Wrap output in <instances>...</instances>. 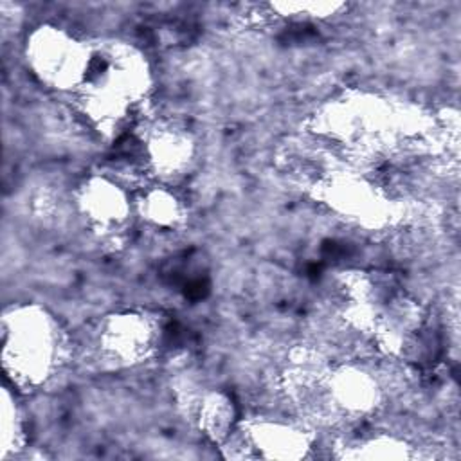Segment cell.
Returning a JSON list of instances; mask_svg holds the SVG:
<instances>
[{
    "label": "cell",
    "mask_w": 461,
    "mask_h": 461,
    "mask_svg": "<svg viewBox=\"0 0 461 461\" xmlns=\"http://www.w3.org/2000/svg\"><path fill=\"white\" fill-rule=\"evenodd\" d=\"M151 90L146 58L128 43L92 45L90 63L76 95L88 124L106 139H119L137 119Z\"/></svg>",
    "instance_id": "obj_1"
},
{
    "label": "cell",
    "mask_w": 461,
    "mask_h": 461,
    "mask_svg": "<svg viewBox=\"0 0 461 461\" xmlns=\"http://www.w3.org/2000/svg\"><path fill=\"white\" fill-rule=\"evenodd\" d=\"M67 342L59 322L41 306H13L2 317L4 373L18 387L45 384L61 366Z\"/></svg>",
    "instance_id": "obj_2"
},
{
    "label": "cell",
    "mask_w": 461,
    "mask_h": 461,
    "mask_svg": "<svg viewBox=\"0 0 461 461\" xmlns=\"http://www.w3.org/2000/svg\"><path fill=\"white\" fill-rule=\"evenodd\" d=\"M313 198L333 214L364 229H384L396 220L398 202L367 173L328 169L312 187Z\"/></svg>",
    "instance_id": "obj_3"
},
{
    "label": "cell",
    "mask_w": 461,
    "mask_h": 461,
    "mask_svg": "<svg viewBox=\"0 0 461 461\" xmlns=\"http://www.w3.org/2000/svg\"><path fill=\"white\" fill-rule=\"evenodd\" d=\"M92 56V43L79 40L70 31L41 23L25 41L29 70L40 83L59 92L76 94L81 86Z\"/></svg>",
    "instance_id": "obj_4"
},
{
    "label": "cell",
    "mask_w": 461,
    "mask_h": 461,
    "mask_svg": "<svg viewBox=\"0 0 461 461\" xmlns=\"http://www.w3.org/2000/svg\"><path fill=\"white\" fill-rule=\"evenodd\" d=\"M83 225L101 241L119 240L137 220L135 193L106 173L85 176L72 194Z\"/></svg>",
    "instance_id": "obj_5"
},
{
    "label": "cell",
    "mask_w": 461,
    "mask_h": 461,
    "mask_svg": "<svg viewBox=\"0 0 461 461\" xmlns=\"http://www.w3.org/2000/svg\"><path fill=\"white\" fill-rule=\"evenodd\" d=\"M384 403V384L366 364H331L324 387L322 421H360Z\"/></svg>",
    "instance_id": "obj_6"
},
{
    "label": "cell",
    "mask_w": 461,
    "mask_h": 461,
    "mask_svg": "<svg viewBox=\"0 0 461 461\" xmlns=\"http://www.w3.org/2000/svg\"><path fill=\"white\" fill-rule=\"evenodd\" d=\"M162 328L148 312H117L106 315L97 330L101 353L117 366H135L151 358L160 346Z\"/></svg>",
    "instance_id": "obj_7"
},
{
    "label": "cell",
    "mask_w": 461,
    "mask_h": 461,
    "mask_svg": "<svg viewBox=\"0 0 461 461\" xmlns=\"http://www.w3.org/2000/svg\"><path fill=\"white\" fill-rule=\"evenodd\" d=\"M232 438L241 445L240 457L303 459L313 448L312 430L299 421L281 418L241 420Z\"/></svg>",
    "instance_id": "obj_8"
},
{
    "label": "cell",
    "mask_w": 461,
    "mask_h": 461,
    "mask_svg": "<svg viewBox=\"0 0 461 461\" xmlns=\"http://www.w3.org/2000/svg\"><path fill=\"white\" fill-rule=\"evenodd\" d=\"M140 142L148 166L158 182L175 185L176 180L185 176L196 157V140L193 133L173 121L149 124Z\"/></svg>",
    "instance_id": "obj_9"
},
{
    "label": "cell",
    "mask_w": 461,
    "mask_h": 461,
    "mask_svg": "<svg viewBox=\"0 0 461 461\" xmlns=\"http://www.w3.org/2000/svg\"><path fill=\"white\" fill-rule=\"evenodd\" d=\"M135 212L146 227L157 232H176L187 221V203L173 184L149 182L135 191Z\"/></svg>",
    "instance_id": "obj_10"
},
{
    "label": "cell",
    "mask_w": 461,
    "mask_h": 461,
    "mask_svg": "<svg viewBox=\"0 0 461 461\" xmlns=\"http://www.w3.org/2000/svg\"><path fill=\"white\" fill-rule=\"evenodd\" d=\"M193 420L200 432L220 447L238 430L241 421L232 396L216 389H209L194 398Z\"/></svg>",
    "instance_id": "obj_11"
},
{
    "label": "cell",
    "mask_w": 461,
    "mask_h": 461,
    "mask_svg": "<svg viewBox=\"0 0 461 461\" xmlns=\"http://www.w3.org/2000/svg\"><path fill=\"white\" fill-rule=\"evenodd\" d=\"M342 457L353 459H407L412 457V447L403 438L385 432H371L351 438L342 447Z\"/></svg>",
    "instance_id": "obj_12"
},
{
    "label": "cell",
    "mask_w": 461,
    "mask_h": 461,
    "mask_svg": "<svg viewBox=\"0 0 461 461\" xmlns=\"http://www.w3.org/2000/svg\"><path fill=\"white\" fill-rule=\"evenodd\" d=\"M23 418L16 402L11 398L9 391L4 389L2 400V457L16 454L23 445Z\"/></svg>",
    "instance_id": "obj_13"
},
{
    "label": "cell",
    "mask_w": 461,
    "mask_h": 461,
    "mask_svg": "<svg viewBox=\"0 0 461 461\" xmlns=\"http://www.w3.org/2000/svg\"><path fill=\"white\" fill-rule=\"evenodd\" d=\"M274 13L279 16H304V18H328L333 16L337 11L344 9V4L337 2H279V4H270L268 5Z\"/></svg>",
    "instance_id": "obj_14"
}]
</instances>
